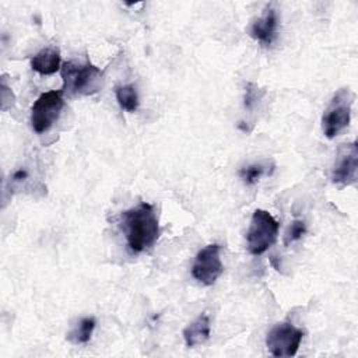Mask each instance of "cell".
<instances>
[{
  "label": "cell",
  "mask_w": 358,
  "mask_h": 358,
  "mask_svg": "<svg viewBox=\"0 0 358 358\" xmlns=\"http://www.w3.org/2000/svg\"><path fill=\"white\" fill-rule=\"evenodd\" d=\"M278 17L274 8H267L262 17L255 20L250 25L249 34L253 39L259 41L264 46H270L277 38Z\"/></svg>",
  "instance_id": "obj_9"
},
{
  "label": "cell",
  "mask_w": 358,
  "mask_h": 358,
  "mask_svg": "<svg viewBox=\"0 0 358 358\" xmlns=\"http://www.w3.org/2000/svg\"><path fill=\"white\" fill-rule=\"evenodd\" d=\"M224 271L220 257V245L210 243L204 246L194 257L192 266V275L203 285H213Z\"/></svg>",
  "instance_id": "obj_7"
},
{
  "label": "cell",
  "mask_w": 358,
  "mask_h": 358,
  "mask_svg": "<svg viewBox=\"0 0 358 358\" xmlns=\"http://www.w3.org/2000/svg\"><path fill=\"white\" fill-rule=\"evenodd\" d=\"M352 102L354 94L350 88H340L334 92L322 116V129L327 138H334L350 124Z\"/></svg>",
  "instance_id": "obj_4"
},
{
  "label": "cell",
  "mask_w": 358,
  "mask_h": 358,
  "mask_svg": "<svg viewBox=\"0 0 358 358\" xmlns=\"http://www.w3.org/2000/svg\"><path fill=\"white\" fill-rule=\"evenodd\" d=\"M116 99L126 112H134L138 108V95L133 84L116 87Z\"/></svg>",
  "instance_id": "obj_14"
},
{
  "label": "cell",
  "mask_w": 358,
  "mask_h": 358,
  "mask_svg": "<svg viewBox=\"0 0 358 358\" xmlns=\"http://www.w3.org/2000/svg\"><path fill=\"white\" fill-rule=\"evenodd\" d=\"M278 229V221L268 211L263 208L255 210L246 232L248 252L253 256L263 255L277 241Z\"/></svg>",
  "instance_id": "obj_3"
},
{
  "label": "cell",
  "mask_w": 358,
  "mask_h": 358,
  "mask_svg": "<svg viewBox=\"0 0 358 358\" xmlns=\"http://www.w3.org/2000/svg\"><path fill=\"white\" fill-rule=\"evenodd\" d=\"M63 94L62 90L48 91L41 94L34 102L31 108V124L38 134L48 131L59 119L64 106Z\"/></svg>",
  "instance_id": "obj_5"
},
{
  "label": "cell",
  "mask_w": 358,
  "mask_h": 358,
  "mask_svg": "<svg viewBox=\"0 0 358 358\" xmlns=\"http://www.w3.org/2000/svg\"><path fill=\"white\" fill-rule=\"evenodd\" d=\"M303 331L291 323H277L267 333L266 347L273 357H294L303 338Z\"/></svg>",
  "instance_id": "obj_6"
},
{
  "label": "cell",
  "mask_w": 358,
  "mask_h": 358,
  "mask_svg": "<svg viewBox=\"0 0 358 358\" xmlns=\"http://www.w3.org/2000/svg\"><path fill=\"white\" fill-rule=\"evenodd\" d=\"M306 234V225L302 220H294L284 236V245L288 246L292 242L299 241Z\"/></svg>",
  "instance_id": "obj_15"
},
{
  "label": "cell",
  "mask_w": 358,
  "mask_h": 358,
  "mask_svg": "<svg viewBox=\"0 0 358 358\" xmlns=\"http://www.w3.org/2000/svg\"><path fill=\"white\" fill-rule=\"evenodd\" d=\"M183 340L189 348L204 344L211 334L210 317L206 312L199 315L193 322H190L182 331Z\"/></svg>",
  "instance_id": "obj_10"
},
{
  "label": "cell",
  "mask_w": 358,
  "mask_h": 358,
  "mask_svg": "<svg viewBox=\"0 0 358 358\" xmlns=\"http://www.w3.org/2000/svg\"><path fill=\"white\" fill-rule=\"evenodd\" d=\"M257 99H259V90H257V87L255 84H252V83H248V85L245 88V98H243L245 108L248 110H250Z\"/></svg>",
  "instance_id": "obj_16"
},
{
  "label": "cell",
  "mask_w": 358,
  "mask_h": 358,
  "mask_svg": "<svg viewBox=\"0 0 358 358\" xmlns=\"http://www.w3.org/2000/svg\"><path fill=\"white\" fill-rule=\"evenodd\" d=\"M273 171H274V165L273 164L268 166V164L259 162V164H250L248 166H243L239 171V176H241V179L243 180L245 185L252 186V185L257 183L262 176L270 175Z\"/></svg>",
  "instance_id": "obj_13"
},
{
  "label": "cell",
  "mask_w": 358,
  "mask_h": 358,
  "mask_svg": "<svg viewBox=\"0 0 358 358\" xmlns=\"http://www.w3.org/2000/svg\"><path fill=\"white\" fill-rule=\"evenodd\" d=\"M62 91L64 94H69L70 96L92 95L102 87L103 71L90 62L85 64L66 62L62 67Z\"/></svg>",
  "instance_id": "obj_2"
},
{
  "label": "cell",
  "mask_w": 358,
  "mask_h": 358,
  "mask_svg": "<svg viewBox=\"0 0 358 358\" xmlns=\"http://www.w3.org/2000/svg\"><path fill=\"white\" fill-rule=\"evenodd\" d=\"M358 145L357 141L343 144L331 169V182L338 186H350L357 182Z\"/></svg>",
  "instance_id": "obj_8"
},
{
  "label": "cell",
  "mask_w": 358,
  "mask_h": 358,
  "mask_svg": "<svg viewBox=\"0 0 358 358\" xmlns=\"http://www.w3.org/2000/svg\"><path fill=\"white\" fill-rule=\"evenodd\" d=\"M28 176V173H27V171L25 169H20V171H17V172H14V175H13V182H21V180H24L25 178Z\"/></svg>",
  "instance_id": "obj_17"
},
{
  "label": "cell",
  "mask_w": 358,
  "mask_h": 358,
  "mask_svg": "<svg viewBox=\"0 0 358 358\" xmlns=\"http://www.w3.org/2000/svg\"><path fill=\"white\" fill-rule=\"evenodd\" d=\"M120 228L131 252L141 253L154 246L159 236V224L150 203H140L120 214Z\"/></svg>",
  "instance_id": "obj_1"
},
{
  "label": "cell",
  "mask_w": 358,
  "mask_h": 358,
  "mask_svg": "<svg viewBox=\"0 0 358 358\" xmlns=\"http://www.w3.org/2000/svg\"><path fill=\"white\" fill-rule=\"evenodd\" d=\"M31 69L41 76H50L60 69V52L57 48H45L31 57Z\"/></svg>",
  "instance_id": "obj_11"
},
{
  "label": "cell",
  "mask_w": 358,
  "mask_h": 358,
  "mask_svg": "<svg viewBox=\"0 0 358 358\" xmlns=\"http://www.w3.org/2000/svg\"><path fill=\"white\" fill-rule=\"evenodd\" d=\"M94 317H83L77 322V324L67 333L66 338L73 344H85L91 340V336L95 329Z\"/></svg>",
  "instance_id": "obj_12"
}]
</instances>
